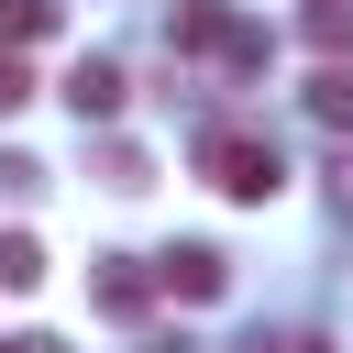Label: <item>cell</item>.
Wrapping results in <instances>:
<instances>
[{"mask_svg":"<svg viewBox=\"0 0 353 353\" xmlns=\"http://www.w3.org/2000/svg\"><path fill=\"white\" fill-rule=\"evenodd\" d=\"M199 176H210L221 199H243V210H265V199L287 188L276 143H265V132H232V121H210V132H199Z\"/></svg>","mask_w":353,"mask_h":353,"instance_id":"obj_1","label":"cell"},{"mask_svg":"<svg viewBox=\"0 0 353 353\" xmlns=\"http://www.w3.org/2000/svg\"><path fill=\"white\" fill-rule=\"evenodd\" d=\"M165 33H176L188 55H210V66H232V77H254V66H265V33H254L232 0H176V22H165Z\"/></svg>","mask_w":353,"mask_h":353,"instance_id":"obj_2","label":"cell"},{"mask_svg":"<svg viewBox=\"0 0 353 353\" xmlns=\"http://www.w3.org/2000/svg\"><path fill=\"white\" fill-rule=\"evenodd\" d=\"M121 99H132V77H121L110 55H77V66H66V110H77V121H110Z\"/></svg>","mask_w":353,"mask_h":353,"instance_id":"obj_3","label":"cell"},{"mask_svg":"<svg viewBox=\"0 0 353 353\" xmlns=\"http://www.w3.org/2000/svg\"><path fill=\"white\" fill-rule=\"evenodd\" d=\"M154 287H165V276H154V265H132V254H110V265L88 276V298H99L110 320H143V309H154Z\"/></svg>","mask_w":353,"mask_h":353,"instance_id":"obj_4","label":"cell"},{"mask_svg":"<svg viewBox=\"0 0 353 353\" xmlns=\"http://www.w3.org/2000/svg\"><path fill=\"white\" fill-rule=\"evenodd\" d=\"M154 276H165V287H176V298H199V309H210V298H221V287H232V265H221V254H210V243H176V254H154Z\"/></svg>","mask_w":353,"mask_h":353,"instance_id":"obj_5","label":"cell"},{"mask_svg":"<svg viewBox=\"0 0 353 353\" xmlns=\"http://www.w3.org/2000/svg\"><path fill=\"white\" fill-rule=\"evenodd\" d=\"M298 33H309V55H320V66H342V55H353V0H309V22H298Z\"/></svg>","mask_w":353,"mask_h":353,"instance_id":"obj_6","label":"cell"},{"mask_svg":"<svg viewBox=\"0 0 353 353\" xmlns=\"http://www.w3.org/2000/svg\"><path fill=\"white\" fill-rule=\"evenodd\" d=\"M55 22H66L55 0H0V44H44Z\"/></svg>","mask_w":353,"mask_h":353,"instance_id":"obj_7","label":"cell"},{"mask_svg":"<svg viewBox=\"0 0 353 353\" xmlns=\"http://www.w3.org/2000/svg\"><path fill=\"white\" fill-rule=\"evenodd\" d=\"M309 110L342 132V121H353V66H320V77H309Z\"/></svg>","mask_w":353,"mask_h":353,"instance_id":"obj_8","label":"cell"},{"mask_svg":"<svg viewBox=\"0 0 353 353\" xmlns=\"http://www.w3.org/2000/svg\"><path fill=\"white\" fill-rule=\"evenodd\" d=\"M0 287H44V243L33 232H0Z\"/></svg>","mask_w":353,"mask_h":353,"instance_id":"obj_9","label":"cell"},{"mask_svg":"<svg viewBox=\"0 0 353 353\" xmlns=\"http://www.w3.org/2000/svg\"><path fill=\"white\" fill-rule=\"evenodd\" d=\"M22 99H33V77H22V55L0 44V110H22Z\"/></svg>","mask_w":353,"mask_h":353,"instance_id":"obj_10","label":"cell"},{"mask_svg":"<svg viewBox=\"0 0 353 353\" xmlns=\"http://www.w3.org/2000/svg\"><path fill=\"white\" fill-rule=\"evenodd\" d=\"M331 210H342V221H353V154H342V165H331Z\"/></svg>","mask_w":353,"mask_h":353,"instance_id":"obj_11","label":"cell"},{"mask_svg":"<svg viewBox=\"0 0 353 353\" xmlns=\"http://www.w3.org/2000/svg\"><path fill=\"white\" fill-rule=\"evenodd\" d=\"M0 353H66V342H55V331H11Z\"/></svg>","mask_w":353,"mask_h":353,"instance_id":"obj_12","label":"cell"},{"mask_svg":"<svg viewBox=\"0 0 353 353\" xmlns=\"http://www.w3.org/2000/svg\"><path fill=\"white\" fill-rule=\"evenodd\" d=\"M243 353H265V342H243Z\"/></svg>","mask_w":353,"mask_h":353,"instance_id":"obj_13","label":"cell"}]
</instances>
